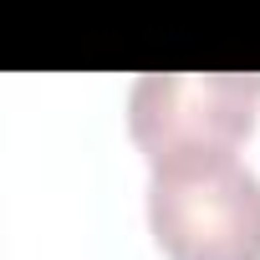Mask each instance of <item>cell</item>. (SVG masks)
Wrapping results in <instances>:
<instances>
[{"label": "cell", "mask_w": 260, "mask_h": 260, "mask_svg": "<svg viewBox=\"0 0 260 260\" xmlns=\"http://www.w3.org/2000/svg\"><path fill=\"white\" fill-rule=\"evenodd\" d=\"M260 77L250 72H148L127 92V138L153 164L240 153L255 138Z\"/></svg>", "instance_id": "cell-2"}, {"label": "cell", "mask_w": 260, "mask_h": 260, "mask_svg": "<svg viewBox=\"0 0 260 260\" xmlns=\"http://www.w3.org/2000/svg\"><path fill=\"white\" fill-rule=\"evenodd\" d=\"M148 230L164 260H260V174L235 153L153 164Z\"/></svg>", "instance_id": "cell-1"}]
</instances>
